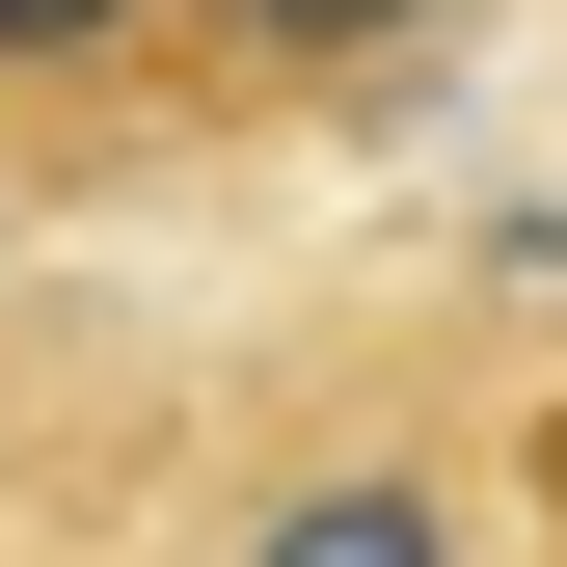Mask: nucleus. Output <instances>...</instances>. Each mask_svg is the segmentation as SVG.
<instances>
[{"instance_id":"4","label":"nucleus","mask_w":567,"mask_h":567,"mask_svg":"<svg viewBox=\"0 0 567 567\" xmlns=\"http://www.w3.org/2000/svg\"><path fill=\"white\" fill-rule=\"evenodd\" d=\"M486 270H540V298H567V217H514V244H486Z\"/></svg>"},{"instance_id":"1","label":"nucleus","mask_w":567,"mask_h":567,"mask_svg":"<svg viewBox=\"0 0 567 567\" xmlns=\"http://www.w3.org/2000/svg\"><path fill=\"white\" fill-rule=\"evenodd\" d=\"M270 567H433V486H298Z\"/></svg>"},{"instance_id":"3","label":"nucleus","mask_w":567,"mask_h":567,"mask_svg":"<svg viewBox=\"0 0 567 567\" xmlns=\"http://www.w3.org/2000/svg\"><path fill=\"white\" fill-rule=\"evenodd\" d=\"M135 28V0H0V54H109Z\"/></svg>"},{"instance_id":"2","label":"nucleus","mask_w":567,"mask_h":567,"mask_svg":"<svg viewBox=\"0 0 567 567\" xmlns=\"http://www.w3.org/2000/svg\"><path fill=\"white\" fill-rule=\"evenodd\" d=\"M244 28H270V54H351V28H405V0H244Z\"/></svg>"}]
</instances>
